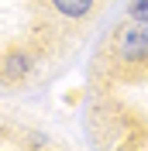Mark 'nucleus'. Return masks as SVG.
<instances>
[{
  "instance_id": "1",
  "label": "nucleus",
  "mask_w": 148,
  "mask_h": 151,
  "mask_svg": "<svg viewBox=\"0 0 148 151\" xmlns=\"http://www.w3.org/2000/svg\"><path fill=\"white\" fill-rule=\"evenodd\" d=\"M96 62H107V69L93 72L107 83H138L148 79V17H128L110 31L103 41V52Z\"/></svg>"
},
{
  "instance_id": "2",
  "label": "nucleus",
  "mask_w": 148,
  "mask_h": 151,
  "mask_svg": "<svg viewBox=\"0 0 148 151\" xmlns=\"http://www.w3.org/2000/svg\"><path fill=\"white\" fill-rule=\"evenodd\" d=\"M24 4L31 7L35 24L48 38L62 35V31L86 28L100 10V0H24Z\"/></svg>"
},
{
  "instance_id": "3",
  "label": "nucleus",
  "mask_w": 148,
  "mask_h": 151,
  "mask_svg": "<svg viewBox=\"0 0 148 151\" xmlns=\"http://www.w3.org/2000/svg\"><path fill=\"white\" fill-rule=\"evenodd\" d=\"M41 48L35 41H14L0 52V83L4 86H24L35 79Z\"/></svg>"
},
{
  "instance_id": "4",
  "label": "nucleus",
  "mask_w": 148,
  "mask_h": 151,
  "mask_svg": "<svg viewBox=\"0 0 148 151\" xmlns=\"http://www.w3.org/2000/svg\"><path fill=\"white\" fill-rule=\"evenodd\" d=\"M128 17H148V0H131L128 4Z\"/></svg>"
}]
</instances>
